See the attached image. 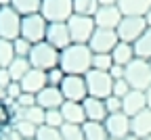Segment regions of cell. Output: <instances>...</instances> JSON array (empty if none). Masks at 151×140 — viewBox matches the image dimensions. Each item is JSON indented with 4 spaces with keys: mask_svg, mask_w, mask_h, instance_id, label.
<instances>
[{
    "mask_svg": "<svg viewBox=\"0 0 151 140\" xmlns=\"http://www.w3.org/2000/svg\"><path fill=\"white\" fill-rule=\"evenodd\" d=\"M67 27H69V36H71V42L76 44H88L90 38L97 29V23H94V17H86V15H71L69 21H67Z\"/></svg>",
    "mask_w": 151,
    "mask_h": 140,
    "instance_id": "4",
    "label": "cell"
},
{
    "mask_svg": "<svg viewBox=\"0 0 151 140\" xmlns=\"http://www.w3.org/2000/svg\"><path fill=\"white\" fill-rule=\"evenodd\" d=\"M36 140H63L61 128H50V126H38L36 132Z\"/></svg>",
    "mask_w": 151,
    "mask_h": 140,
    "instance_id": "32",
    "label": "cell"
},
{
    "mask_svg": "<svg viewBox=\"0 0 151 140\" xmlns=\"http://www.w3.org/2000/svg\"><path fill=\"white\" fill-rule=\"evenodd\" d=\"M147 107L151 109V86L147 88Z\"/></svg>",
    "mask_w": 151,
    "mask_h": 140,
    "instance_id": "45",
    "label": "cell"
},
{
    "mask_svg": "<svg viewBox=\"0 0 151 140\" xmlns=\"http://www.w3.org/2000/svg\"><path fill=\"white\" fill-rule=\"evenodd\" d=\"M141 140H151V134H149V136H145V138H141Z\"/></svg>",
    "mask_w": 151,
    "mask_h": 140,
    "instance_id": "48",
    "label": "cell"
},
{
    "mask_svg": "<svg viewBox=\"0 0 151 140\" xmlns=\"http://www.w3.org/2000/svg\"><path fill=\"white\" fill-rule=\"evenodd\" d=\"M120 42L118 38V31L116 29H103V27H97L90 38V50L92 52H111L113 48H116V44Z\"/></svg>",
    "mask_w": 151,
    "mask_h": 140,
    "instance_id": "11",
    "label": "cell"
},
{
    "mask_svg": "<svg viewBox=\"0 0 151 140\" xmlns=\"http://www.w3.org/2000/svg\"><path fill=\"white\" fill-rule=\"evenodd\" d=\"M113 65V56L111 52H94L92 56V69H99V71H109Z\"/></svg>",
    "mask_w": 151,
    "mask_h": 140,
    "instance_id": "31",
    "label": "cell"
},
{
    "mask_svg": "<svg viewBox=\"0 0 151 140\" xmlns=\"http://www.w3.org/2000/svg\"><path fill=\"white\" fill-rule=\"evenodd\" d=\"M46 42L52 44L55 48H67L71 44V36H69V27L67 23H48V29H46Z\"/></svg>",
    "mask_w": 151,
    "mask_h": 140,
    "instance_id": "16",
    "label": "cell"
},
{
    "mask_svg": "<svg viewBox=\"0 0 151 140\" xmlns=\"http://www.w3.org/2000/svg\"><path fill=\"white\" fill-rule=\"evenodd\" d=\"M84 113H86V121H105L109 111L105 107V98H97V96H86L82 101Z\"/></svg>",
    "mask_w": 151,
    "mask_h": 140,
    "instance_id": "17",
    "label": "cell"
},
{
    "mask_svg": "<svg viewBox=\"0 0 151 140\" xmlns=\"http://www.w3.org/2000/svg\"><path fill=\"white\" fill-rule=\"evenodd\" d=\"M101 6H109V4H118V0H99Z\"/></svg>",
    "mask_w": 151,
    "mask_h": 140,
    "instance_id": "43",
    "label": "cell"
},
{
    "mask_svg": "<svg viewBox=\"0 0 151 140\" xmlns=\"http://www.w3.org/2000/svg\"><path fill=\"white\" fill-rule=\"evenodd\" d=\"M59 56H61V50L55 48L52 44H48L46 40H44V42H38V44L32 46L27 59H29L32 67L42 69V71H48V69H52V67L59 65Z\"/></svg>",
    "mask_w": 151,
    "mask_h": 140,
    "instance_id": "2",
    "label": "cell"
},
{
    "mask_svg": "<svg viewBox=\"0 0 151 140\" xmlns=\"http://www.w3.org/2000/svg\"><path fill=\"white\" fill-rule=\"evenodd\" d=\"M46 29H48V21L42 17V13L21 17V38H25L27 42H32V44L44 42Z\"/></svg>",
    "mask_w": 151,
    "mask_h": 140,
    "instance_id": "7",
    "label": "cell"
},
{
    "mask_svg": "<svg viewBox=\"0 0 151 140\" xmlns=\"http://www.w3.org/2000/svg\"><path fill=\"white\" fill-rule=\"evenodd\" d=\"M63 103H65L63 92H61V88H57V86H46V88H42L40 92L36 94V105L42 107L44 111H48V109H61Z\"/></svg>",
    "mask_w": 151,
    "mask_h": 140,
    "instance_id": "14",
    "label": "cell"
},
{
    "mask_svg": "<svg viewBox=\"0 0 151 140\" xmlns=\"http://www.w3.org/2000/svg\"><path fill=\"white\" fill-rule=\"evenodd\" d=\"M21 88H23V92H29V94H38L42 88H46L48 86V82H46V71H42V69H36V67H32L25 75H23V79L21 82Z\"/></svg>",
    "mask_w": 151,
    "mask_h": 140,
    "instance_id": "18",
    "label": "cell"
},
{
    "mask_svg": "<svg viewBox=\"0 0 151 140\" xmlns=\"http://www.w3.org/2000/svg\"><path fill=\"white\" fill-rule=\"evenodd\" d=\"M86 88L88 96H97V98H107L113 94V77L109 71H99V69H90L86 75Z\"/></svg>",
    "mask_w": 151,
    "mask_h": 140,
    "instance_id": "5",
    "label": "cell"
},
{
    "mask_svg": "<svg viewBox=\"0 0 151 140\" xmlns=\"http://www.w3.org/2000/svg\"><path fill=\"white\" fill-rule=\"evenodd\" d=\"M61 92L65 101H76L82 103L88 96V88H86V79L84 75H65V79L61 82Z\"/></svg>",
    "mask_w": 151,
    "mask_h": 140,
    "instance_id": "10",
    "label": "cell"
},
{
    "mask_svg": "<svg viewBox=\"0 0 151 140\" xmlns=\"http://www.w3.org/2000/svg\"><path fill=\"white\" fill-rule=\"evenodd\" d=\"M134 52L139 59H145V61L151 59V27H147V31L134 42Z\"/></svg>",
    "mask_w": 151,
    "mask_h": 140,
    "instance_id": "27",
    "label": "cell"
},
{
    "mask_svg": "<svg viewBox=\"0 0 151 140\" xmlns=\"http://www.w3.org/2000/svg\"><path fill=\"white\" fill-rule=\"evenodd\" d=\"M15 103H17V107H19V109H27V107H34V105H36V94L23 92V94L19 96Z\"/></svg>",
    "mask_w": 151,
    "mask_h": 140,
    "instance_id": "41",
    "label": "cell"
},
{
    "mask_svg": "<svg viewBox=\"0 0 151 140\" xmlns=\"http://www.w3.org/2000/svg\"><path fill=\"white\" fill-rule=\"evenodd\" d=\"M32 140H36V138H32Z\"/></svg>",
    "mask_w": 151,
    "mask_h": 140,
    "instance_id": "51",
    "label": "cell"
},
{
    "mask_svg": "<svg viewBox=\"0 0 151 140\" xmlns=\"http://www.w3.org/2000/svg\"><path fill=\"white\" fill-rule=\"evenodd\" d=\"M130 90H132V88H130V84L126 82L124 77H122V79H113V94H116V96L124 98Z\"/></svg>",
    "mask_w": 151,
    "mask_h": 140,
    "instance_id": "39",
    "label": "cell"
},
{
    "mask_svg": "<svg viewBox=\"0 0 151 140\" xmlns=\"http://www.w3.org/2000/svg\"><path fill=\"white\" fill-rule=\"evenodd\" d=\"M0 140H2V138H0Z\"/></svg>",
    "mask_w": 151,
    "mask_h": 140,
    "instance_id": "52",
    "label": "cell"
},
{
    "mask_svg": "<svg viewBox=\"0 0 151 140\" xmlns=\"http://www.w3.org/2000/svg\"><path fill=\"white\" fill-rule=\"evenodd\" d=\"M0 132H2V130H0Z\"/></svg>",
    "mask_w": 151,
    "mask_h": 140,
    "instance_id": "53",
    "label": "cell"
},
{
    "mask_svg": "<svg viewBox=\"0 0 151 140\" xmlns=\"http://www.w3.org/2000/svg\"><path fill=\"white\" fill-rule=\"evenodd\" d=\"M15 119H27V121H32L34 126H44V119H46V111L42 107H27V109H19Z\"/></svg>",
    "mask_w": 151,
    "mask_h": 140,
    "instance_id": "23",
    "label": "cell"
},
{
    "mask_svg": "<svg viewBox=\"0 0 151 140\" xmlns=\"http://www.w3.org/2000/svg\"><path fill=\"white\" fill-rule=\"evenodd\" d=\"M40 13L48 23H67L73 15V0H42Z\"/></svg>",
    "mask_w": 151,
    "mask_h": 140,
    "instance_id": "6",
    "label": "cell"
},
{
    "mask_svg": "<svg viewBox=\"0 0 151 140\" xmlns=\"http://www.w3.org/2000/svg\"><path fill=\"white\" fill-rule=\"evenodd\" d=\"M122 11L118 4H109V6H99L97 15H94V23L97 27L103 29H118L120 21H122Z\"/></svg>",
    "mask_w": 151,
    "mask_h": 140,
    "instance_id": "13",
    "label": "cell"
},
{
    "mask_svg": "<svg viewBox=\"0 0 151 140\" xmlns=\"http://www.w3.org/2000/svg\"><path fill=\"white\" fill-rule=\"evenodd\" d=\"M124 73H126V67H124V65H113V67L109 69V75H111L113 79H122Z\"/></svg>",
    "mask_w": 151,
    "mask_h": 140,
    "instance_id": "42",
    "label": "cell"
},
{
    "mask_svg": "<svg viewBox=\"0 0 151 140\" xmlns=\"http://www.w3.org/2000/svg\"><path fill=\"white\" fill-rule=\"evenodd\" d=\"M13 121H15V113H13L11 105L6 101H0V130L11 126Z\"/></svg>",
    "mask_w": 151,
    "mask_h": 140,
    "instance_id": "34",
    "label": "cell"
},
{
    "mask_svg": "<svg viewBox=\"0 0 151 140\" xmlns=\"http://www.w3.org/2000/svg\"><path fill=\"white\" fill-rule=\"evenodd\" d=\"M147 109V92L145 90H130L122 98V111L128 117H134L137 113Z\"/></svg>",
    "mask_w": 151,
    "mask_h": 140,
    "instance_id": "15",
    "label": "cell"
},
{
    "mask_svg": "<svg viewBox=\"0 0 151 140\" xmlns=\"http://www.w3.org/2000/svg\"><path fill=\"white\" fill-rule=\"evenodd\" d=\"M111 56H113V63L116 65H128L132 59H137V52H134V44H130V42H120L116 44V48L111 50Z\"/></svg>",
    "mask_w": 151,
    "mask_h": 140,
    "instance_id": "21",
    "label": "cell"
},
{
    "mask_svg": "<svg viewBox=\"0 0 151 140\" xmlns=\"http://www.w3.org/2000/svg\"><path fill=\"white\" fill-rule=\"evenodd\" d=\"M21 36V15L13 6H0V38L15 40Z\"/></svg>",
    "mask_w": 151,
    "mask_h": 140,
    "instance_id": "9",
    "label": "cell"
},
{
    "mask_svg": "<svg viewBox=\"0 0 151 140\" xmlns=\"http://www.w3.org/2000/svg\"><path fill=\"white\" fill-rule=\"evenodd\" d=\"M32 42H27V40L25 38H21V36H19V38H15L13 40V48H15V54L17 56H29V50H32Z\"/></svg>",
    "mask_w": 151,
    "mask_h": 140,
    "instance_id": "37",
    "label": "cell"
},
{
    "mask_svg": "<svg viewBox=\"0 0 151 140\" xmlns=\"http://www.w3.org/2000/svg\"><path fill=\"white\" fill-rule=\"evenodd\" d=\"M4 90H6V103H15L17 98L23 94V88H21V84H19V82H11Z\"/></svg>",
    "mask_w": 151,
    "mask_h": 140,
    "instance_id": "38",
    "label": "cell"
},
{
    "mask_svg": "<svg viewBox=\"0 0 151 140\" xmlns=\"http://www.w3.org/2000/svg\"><path fill=\"white\" fill-rule=\"evenodd\" d=\"M61 134H63V140H86L84 138V130L78 124H63Z\"/></svg>",
    "mask_w": 151,
    "mask_h": 140,
    "instance_id": "33",
    "label": "cell"
},
{
    "mask_svg": "<svg viewBox=\"0 0 151 140\" xmlns=\"http://www.w3.org/2000/svg\"><path fill=\"white\" fill-rule=\"evenodd\" d=\"M105 130L111 138H126L130 134V117L124 113V111H118V113H109L107 119H105Z\"/></svg>",
    "mask_w": 151,
    "mask_h": 140,
    "instance_id": "12",
    "label": "cell"
},
{
    "mask_svg": "<svg viewBox=\"0 0 151 140\" xmlns=\"http://www.w3.org/2000/svg\"><path fill=\"white\" fill-rule=\"evenodd\" d=\"M92 56H94V52L90 50L88 44H76V42H71L67 48L61 50L59 67L67 75H86L92 69Z\"/></svg>",
    "mask_w": 151,
    "mask_h": 140,
    "instance_id": "1",
    "label": "cell"
},
{
    "mask_svg": "<svg viewBox=\"0 0 151 140\" xmlns=\"http://www.w3.org/2000/svg\"><path fill=\"white\" fill-rule=\"evenodd\" d=\"M130 132L137 134L139 138H145L151 134V109L149 107L137 113L134 117H130Z\"/></svg>",
    "mask_w": 151,
    "mask_h": 140,
    "instance_id": "19",
    "label": "cell"
},
{
    "mask_svg": "<svg viewBox=\"0 0 151 140\" xmlns=\"http://www.w3.org/2000/svg\"><path fill=\"white\" fill-rule=\"evenodd\" d=\"M61 113H63L65 124H78V126H82V124L86 121V113H84L82 103L65 101V103L61 105Z\"/></svg>",
    "mask_w": 151,
    "mask_h": 140,
    "instance_id": "20",
    "label": "cell"
},
{
    "mask_svg": "<svg viewBox=\"0 0 151 140\" xmlns=\"http://www.w3.org/2000/svg\"><path fill=\"white\" fill-rule=\"evenodd\" d=\"M99 0H73V13L76 15H86V17H94L99 11Z\"/></svg>",
    "mask_w": 151,
    "mask_h": 140,
    "instance_id": "28",
    "label": "cell"
},
{
    "mask_svg": "<svg viewBox=\"0 0 151 140\" xmlns=\"http://www.w3.org/2000/svg\"><path fill=\"white\" fill-rule=\"evenodd\" d=\"M124 79L130 84L132 90H145L151 86V67H149V61L145 59H132V61L126 65V73H124Z\"/></svg>",
    "mask_w": 151,
    "mask_h": 140,
    "instance_id": "3",
    "label": "cell"
},
{
    "mask_svg": "<svg viewBox=\"0 0 151 140\" xmlns=\"http://www.w3.org/2000/svg\"><path fill=\"white\" fill-rule=\"evenodd\" d=\"M107 140H118V138H111V136H109V138H107Z\"/></svg>",
    "mask_w": 151,
    "mask_h": 140,
    "instance_id": "49",
    "label": "cell"
},
{
    "mask_svg": "<svg viewBox=\"0 0 151 140\" xmlns=\"http://www.w3.org/2000/svg\"><path fill=\"white\" fill-rule=\"evenodd\" d=\"M13 0H0V6H11Z\"/></svg>",
    "mask_w": 151,
    "mask_h": 140,
    "instance_id": "47",
    "label": "cell"
},
{
    "mask_svg": "<svg viewBox=\"0 0 151 140\" xmlns=\"http://www.w3.org/2000/svg\"><path fill=\"white\" fill-rule=\"evenodd\" d=\"M82 130H84V138L86 140H107L109 138L103 121H84Z\"/></svg>",
    "mask_w": 151,
    "mask_h": 140,
    "instance_id": "25",
    "label": "cell"
},
{
    "mask_svg": "<svg viewBox=\"0 0 151 140\" xmlns=\"http://www.w3.org/2000/svg\"><path fill=\"white\" fill-rule=\"evenodd\" d=\"M147 19L145 17H139V15H124L122 21L118 25V38L122 40V42H130L134 44L137 40L147 31Z\"/></svg>",
    "mask_w": 151,
    "mask_h": 140,
    "instance_id": "8",
    "label": "cell"
},
{
    "mask_svg": "<svg viewBox=\"0 0 151 140\" xmlns=\"http://www.w3.org/2000/svg\"><path fill=\"white\" fill-rule=\"evenodd\" d=\"M11 6L21 15V17H27V15H36L40 13V6H42V0H13Z\"/></svg>",
    "mask_w": 151,
    "mask_h": 140,
    "instance_id": "26",
    "label": "cell"
},
{
    "mask_svg": "<svg viewBox=\"0 0 151 140\" xmlns=\"http://www.w3.org/2000/svg\"><path fill=\"white\" fill-rule=\"evenodd\" d=\"M44 124H46V126H50V128H63L65 119H63L61 109H48V111H46V119H44Z\"/></svg>",
    "mask_w": 151,
    "mask_h": 140,
    "instance_id": "35",
    "label": "cell"
},
{
    "mask_svg": "<svg viewBox=\"0 0 151 140\" xmlns=\"http://www.w3.org/2000/svg\"><path fill=\"white\" fill-rule=\"evenodd\" d=\"M145 19H147V25H149V27H151V9H149V11H147V15H145Z\"/></svg>",
    "mask_w": 151,
    "mask_h": 140,
    "instance_id": "46",
    "label": "cell"
},
{
    "mask_svg": "<svg viewBox=\"0 0 151 140\" xmlns=\"http://www.w3.org/2000/svg\"><path fill=\"white\" fill-rule=\"evenodd\" d=\"M122 140H141V138H139L137 134H132V132H130V134H128L126 138H122Z\"/></svg>",
    "mask_w": 151,
    "mask_h": 140,
    "instance_id": "44",
    "label": "cell"
},
{
    "mask_svg": "<svg viewBox=\"0 0 151 140\" xmlns=\"http://www.w3.org/2000/svg\"><path fill=\"white\" fill-rule=\"evenodd\" d=\"M105 107H107L109 113H118V111H122V98L116 96V94L107 96V98H105Z\"/></svg>",
    "mask_w": 151,
    "mask_h": 140,
    "instance_id": "40",
    "label": "cell"
},
{
    "mask_svg": "<svg viewBox=\"0 0 151 140\" xmlns=\"http://www.w3.org/2000/svg\"><path fill=\"white\" fill-rule=\"evenodd\" d=\"M118 6L122 15H139L145 17L151 9V0H118Z\"/></svg>",
    "mask_w": 151,
    "mask_h": 140,
    "instance_id": "22",
    "label": "cell"
},
{
    "mask_svg": "<svg viewBox=\"0 0 151 140\" xmlns=\"http://www.w3.org/2000/svg\"><path fill=\"white\" fill-rule=\"evenodd\" d=\"M13 126H15V130L19 132V136H21L23 140H32V138H36L38 126H34L32 121H27V119H15Z\"/></svg>",
    "mask_w": 151,
    "mask_h": 140,
    "instance_id": "29",
    "label": "cell"
},
{
    "mask_svg": "<svg viewBox=\"0 0 151 140\" xmlns=\"http://www.w3.org/2000/svg\"><path fill=\"white\" fill-rule=\"evenodd\" d=\"M15 48H13V40H2L0 38V67H9L15 59Z\"/></svg>",
    "mask_w": 151,
    "mask_h": 140,
    "instance_id": "30",
    "label": "cell"
},
{
    "mask_svg": "<svg viewBox=\"0 0 151 140\" xmlns=\"http://www.w3.org/2000/svg\"><path fill=\"white\" fill-rule=\"evenodd\" d=\"M6 69H9V73H11V79H13V82H21L23 75L32 69V63H29V59H25V56H15L13 63H11Z\"/></svg>",
    "mask_w": 151,
    "mask_h": 140,
    "instance_id": "24",
    "label": "cell"
},
{
    "mask_svg": "<svg viewBox=\"0 0 151 140\" xmlns=\"http://www.w3.org/2000/svg\"><path fill=\"white\" fill-rule=\"evenodd\" d=\"M149 67H151V59H149Z\"/></svg>",
    "mask_w": 151,
    "mask_h": 140,
    "instance_id": "50",
    "label": "cell"
},
{
    "mask_svg": "<svg viewBox=\"0 0 151 140\" xmlns=\"http://www.w3.org/2000/svg\"><path fill=\"white\" fill-rule=\"evenodd\" d=\"M65 75H67V73H65L59 65H57V67H52V69L46 71V82H48V86H57V88H59L61 82L65 79Z\"/></svg>",
    "mask_w": 151,
    "mask_h": 140,
    "instance_id": "36",
    "label": "cell"
}]
</instances>
